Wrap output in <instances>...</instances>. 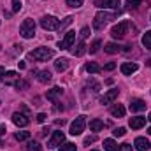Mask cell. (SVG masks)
<instances>
[{
    "label": "cell",
    "mask_w": 151,
    "mask_h": 151,
    "mask_svg": "<svg viewBox=\"0 0 151 151\" xmlns=\"http://www.w3.org/2000/svg\"><path fill=\"white\" fill-rule=\"evenodd\" d=\"M53 55H55V51L49 49V47H37L35 51H32L28 55V58L30 60H37V62H47L49 58H53Z\"/></svg>",
    "instance_id": "cell-1"
},
{
    "label": "cell",
    "mask_w": 151,
    "mask_h": 151,
    "mask_svg": "<svg viewBox=\"0 0 151 151\" xmlns=\"http://www.w3.org/2000/svg\"><path fill=\"white\" fill-rule=\"evenodd\" d=\"M114 19V14L113 12H99L97 16H95V19H93V28L95 30H102L109 21H113Z\"/></svg>",
    "instance_id": "cell-2"
},
{
    "label": "cell",
    "mask_w": 151,
    "mask_h": 151,
    "mask_svg": "<svg viewBox=\"0 0 151 151\" xmlns=\"http://www.w3.org/2000/svg\"><path fill=\"white\" fill-rule=\"evenodd\" d=\"M19 34L23 39H32L35 35V21L34 19H25L19 27Z\"/></svg>",
    "instance_id": "cell-3"
},
{
    "label": "cell",
    "mask_w": 151,
    "mask_h": 151,
    "mask_svg": "<svg viewBox=\"0 0 151 151\" xmlns=\"http://www.w3.org/2000/svg\"><path fill=\"white\" fill-rule=\"evenodd\" d=\"M60 19L58 18H55V16H42L40 18V27L44 28V30H58L60 28Z\"/></svg>",
    "instance_id": "cell-4"
},
{
    "label": "cell",
    "mask_w": 151,
    "mask_h": 151,
    "mask_svg": "<svg viewBox=\"0 0 151 151\" xmlns=\"http://www.w3.org/2000/svg\"><path fill=\"white\" fill-rule=\"evenodd\" d=\"M86 128V116H77L70 123V135H81Z\"/></svg>",
    "instance_id": "cell-5"
},
{
    "label": "cell",
    "mask_w": 151,
    "mask_h": 151,
    "mask_svg": "<svg viewBox=\"0 0 151 151\" xmlns=\"http://www.w3.org/2000/svg\"><path fill=\"white\" fill-rule=\"evenodd\" d=\"M63 141H65V135H63V132H62V130H56V132H53L51 139L47 141V148L55 150V148L62 146V144H63Z\"/></svg>",
    "instance_id": "cell-6"
},
{
    "label": "cell",
    "mask_w": 151,
    "mask_h": 151,
    "mask_svg": "<svg viewBox=\"0 0 151 151\" xmlns=\"http://www.w3.org/2000/svg\"><path fill=\"white\" fill-rule=\"evenodd\" d=\"M74 42H76V32H67L65 34V37H63V40L62 42H58V47L60 49H70L72 46H74Z\"/></svg>",
    "instance_id": "cell-7"
},
{
    "label": "cell",
    "mask_w": 151,
    "mask_h": 151,
    "mask_svg": "<svg viewBox=\"0 0 151 151\" xmlns=\"http://www.w3.org/2000/svg\"><path fill=\"white\" fill-rule=\"evenodd\" d=\"M127 28H128V21H121V23H118L116 27H113L111 35H113L114 39H121L127 34Z\"/></svg>",
    "instance_id": "cell-8"
},
{
    "label": "cell",
    "mask_w": 151,
    "mask_h": 151,
    "mask_svg": "<svg viewBox=\"0 0 151 151\" xmlns=\"http://www.w3.org/2000/svg\"><path fill=\"white\" fill-rule=\"evenodd\" d=\"M95 7L99 9H119V0H97Z\"/></svg>",
    "instance_id": "cell-9"
},
{
    "label": "cell",
    "mask_w": 151,
    "mask_h": 151,
    "mask_svg": "<svg viewBox=\"0 0 151 151\" xmlns=\"http://www.w3.org/2000/svg\"><path fill=\"white\" fill-rule=\"evenodd\" d=\"M118 93H119V90H116V88L109 90V91H106V93H104V97L100 99V104H102V106H107V104L114 102V100L118 99Z\"/></svg>",
    "instance_id": "cell-10"
},
{
    "label": "cell",
    "mask_w": 151,
    "mask_h": 151,
    "mask_svg": "<svg viewBox=\"0 0 151 151\" xmlns=\"http://www.w3.org/2000/svg\"><path fill=\"white\" fill-rule=\"evenodd\" d=\"M12 123H14L16 127H27V125L30 123V118L23 113H14L12 114Z\"/></svg>",
    "instance_id": "cell-11"
},
{
    "label": "cell",
    "mask_w": 151,
    "mask_h": 151,
    "mask_svg": "<svg viewBox=\"0 0 151 151\" xmlns=\"http://www.w3.org/2000/svg\"><path fill=\"white\" fill-rule=\"evenodd\" d=\"M62 93H63V90L60 88V86H55V88H51V90H47V93H46V97H47V100L49 102H58L60 100V97H62Z\"/></svg>",
    "instance_id": "cell-12"
},
{
    "label": "cell",
    "mask_w": 151,
    "mask_h": 151,
    "mask_svg": "<svg viewBox=\"0 0 151 151\" xmlns=\"http://www.w3.org/2000/svg\"><path fill=\"white\" fill-rule=\"evenodd\" d=\"M121 74L125 76H132L134 72H137V69H139V65L137 63H132V62H125V63H121Z\"/></svg>",
    "instance_id": "cell-13"
},
{
    "label": "cell",
    "mask_w": 151,
    "mask_h": 151,
    "mask_svg": "<svg viewBox=\"0 0 151 151\" xmlns=\"http://www.w3.org/2000/svg\"><path fill=\"white\" fill-rule=\"evenodd\" d=\"M134 146H135V150H137V151H148L151 148L150 141H148L146 137H137V139H135V142H134Z\"/></svg>",
    "instance_id": "cell-14"
},
{
    "label": "cell",
    "mask_w": 151,
    "mask_h": 151,
    "mask_svg": "<svg viewBox=\"0 0 151 151\" xmlns=\"http://www.w3.org/2000/svg\"><path fill=\"white\" fill-rule=\"evenodd\" d=\"M144 109H146V102H144V100L134 99V100L130 102V111H132V113H141V111H144Z\"/></svg>",
    "instance_id": "cell-15"
},
{
    "label": "cell",
    "mask_w": 151,
    "mask_h": 151,
    "mask_svg": "<svg viewBox=\"0 0 151 151\" xmlns=\"http://www.w3.org/2000/svg\"><path fill=\"white\" fill-rule=\"evenodd\" d=\"M128 125H130V128H134V130H139V128H142V127L146 125V118H142V116H135V118H130Z\"/></svg>",
    "instance_id": "cell-16"
},
{
    "label": "cell",
    "mask_w": 151,
    "mask_h": 151,
    "mask_svg": "<svg viewBox=\"0 0 151 151\" xmlns=\"http://www.w3.org/2000/svg\"><path fill=\"white\" fill-rule=\"evenodd\" d=\"M32 74L37 76L39 83H49L51 81V72L49 70H34Z\"/></svg>",
    "instance_id": "cell-17"
},
{
    "label": "cell",
    "mask_w": 151,
    "mask_h": 151,
    "mask_svg": "<svg viewBox=\"0 0 151 151\" xmlns=\"http://www.w3.org/2000/svg\"><path fill=\"white\" fill-rule=\"evenodd\" d=\"M127 113V109H125V106H121V104H116L111 107V114H113L114 118H123Z\"/></svg>",
    "instance_id": "cell-18"
},
{
    "label": "cell",
    "mask_w": 151,
    "mask_h": 151,
    "mask_svg": "<svg viewBox=\"0 0 151 151\" xmlns=\"http://www.w3.org/2000/svg\"><path fill=\"white\" fill-rule=\"evenodd\" d=\"M84 69H86L88 74H99V72H102V67L99 63H95V62H88Z\"/></svg>",
    "instance_id": "cell-19"
},
{
    "label": "cell",
    "mask_w": 151,
    "mask_h": 151,
    "mask_svg": "<svg viewBox=\"0 0 151 151\" xmlns=\"http://www.w3.org/2000/svg\"><path fill=\"white\" fill-rule=\"evenodd\" d=\"M72 47H74V49H72V55H74V56H83V55L86 53V46H84L83 40H79V42H77L76 46H72Z\"/></svg>",
    "instance_id": "cell-20"
},
{
    "label": "cell",
    "mask_w": 151,
    "mask_h": 151,
    "mask_svg": "<svg viewBox=\"0 0 151 151\" xmlns=\"http://www.w3.org/2000/svg\"><path fill=\"white\" fill-rule=\"evenodd\" d=\"M67 67H69V60H67V58H58V60L55 62V69H56L58 72L67 70Z\"/></svg>",
    "instance_id": "cell-21"
},
{
    "label": "cell",
    "mask_w": 151,
    "mask_h": 151,
    "mask_svg": "<svg viewBox=\"0 0 151 151\" xmlns=\"http://www.w3.org/2000/svg\"><path fill=\"white\" fill-rule=\"evenodd\" d=\"M102 128H104V121H102V119H97V118H95V119L90 121V130H91V132H100Z\"/></svg>",
    "instance_id": "cell-22"
},
{
    "label": "cell",
    "mask_w": 151,
    "mask_h": 151,
    "mask_svg": "<svg viewBox=\"0 0 151 151\" xmlns=\"http://www.w3.org/2000/svg\"><path fill=\"white\" fill-rule=\"evenodd\" d=\"M18 79H19V76H18V72H12V70L5 72V76H4V81H5L7 84H14V83H16Z\"/></svg>",
    "instance_id": "cell-23"
},
{
    "label": "cell",
    "mask_w": 151,
    "mask_h": 151,
    "mask_svg": "<svg viewBox=\"0 0 151 151\" xmlns=\"http://www.w3.org/2000/svg\"><path fill=\"white\" fill-rule=\"evenodd\" d=\"M14 137H16V141L23 142V141H28V139H30V132H27V130H19V132L14 134Z\"/></svg>",
    "instance_id": "cell-24"
},
{
    "label": "cell",
    "mask_w": 151,
    "mask_h": 151,
    "mask_svg": "<svg viewBox=\"0 0 151 151\" xmlns=\"http://www.w3.org/2000/svg\"><path fill=\"white\" fill-rule=\"evenodd\" d=\"M104 51H106V53H109V55H114V53H118V51H119V46H118V44H114V42H107V44H106V47H104Z\"/></svg>",
    "instance_id": "cell-25"
},
{
    "label": "cell",
    "mask_w": 151,
    "mask_h": 151,
    "mask_svg": "<svg viewBox=\"0 0 151 151\" xmlns=\"http://www.w3.org/2000/svg\"><path fill=\"white\" fill-rule=\"evenodd\" d=\"M104 150L106 151H118V146H116V142H114L113 139H106L104 141Z\"/></svg>",
    "instance_id": "cell-26"
},
{
    "label": "cell",
    "mask_w": 151,
    "mask_h": 151,
    "mask_svg": "<svg viewBox=\"0 0 151 151\" xmlns=\"http://www.w3.org/2000/svg\"><path fill=\"white\" fill-rule=\"evenodd\" d=\"M27 151H42V146L39 144L37 141H28V144H27Z\"/></svg>",
    "instance_id": "cell-27"
},
{
    "label": "cell",
    "mask_w": 151,
    "mask_h": 151,
    "mask_svg": "<svg viewBox=\"0 0 151 151\" xmlns=\"http://www.w3.org/2000/svg\"><path fill=\"white\" fill-rule=\"evenodd\" d=\"M142 46L146 49H151V30H148L144 35H142Z\"/></svg>",
    "instance_id": "cell-28"
},
{
    "label": "cell",
    "mask_w": 151,
    "mask_h": 151,
    "mask_svg": "<svg viewBox=\"0 0 151 151\" xmlns=\"http://www.w3.org/2000/svg\"><path fill=\"white\" fill-rule=\"evenodd\" d=\"M100 46H102V40H99V39H97V40H93V44L90 46V53H91V55H95V53L100 49Z\"/></svg>",
    "instance_id": "cell-29"
},
{
    "label": "cell",
    "mask_w": 151,
    "mask_h": 151,
    "mask_svg": "<svg viewBox=\"0 0 151 151\" xmlns=\"http://www.w3.org/2000/svg\"><path fill=\"white\" fill-rule=\"evenodd\" d=\"M58 151H76V144H72V142H63L58 148Z\"/></svg>",
    "instance_id": "cell-30"
},
{
    "label": "cell",
    "mask_w": 151,
    "mask_h": 151,
    "mask_svg": "<svg viewBox=\"0 0 151 151\" xmlns=\"http://www.w3.org/2000/svg\"><path fill=\"white\" fill-rule=\"evenodd\" d=\"M14 86H16L18 90H27V88H28V83H27L25 79H18V81L14 83Z\"/></svg>",
    "instance_id": "cell-31"
},
{
    "label": "cell",
    "mask_w": 151,
    "mask_h": 151,
    "mask_svg": "<svg viewBox=\"0 0 151 151\" xmlns=\"http://www.w3.org/2000/svg\"><path fill=\"white\" fill-rule=\"evenodd\" d=\"M83 2H84V0H67V5L72 7V9H77V7L83 5Z\"/></svg>",
    "instance_id": "cell-32"
},
{
    "label": "cell",
    "mask_w": 151,
    "mask_h": 151,
    "mask_svg": "<svg viewBox=\"0 0 151 151\" xmlns=\"http://www.w3.org/2000/svg\"><path fill=\"white\" fill-rule=\"evenodd\" d=\"M141 5V0H127V7L128 9H137Z\"/></svg>",
    "instance_id": "cell-33"
},
{
    "label": "cell",
    "mask_w": 151,
    "mask_h": 151,
    "mask_svg": "<svg viewBox=\"0 0 151 151\" xmlns=\"http://www.w3.org/2000/svg\"><path fill=\"white\" fill-rule=\"evenodd\" d=\"M125 134H127V130H125L123 127H119V128H114V130H113V135H114V137H123Z\"/></svg>",
    "instance_id": "cell-34"
},
{
    "label": "cell",
    "mask_w": 151,
    "mask_h": 151,
    "mask_svg": "<svg viewBox=\"0 0 151 151\" xmlns=\"http://www.w3.org/2000/svg\"><path fill=\"white\" fill-rule=\"evenodd\" d=\"M21 7H23L21 0H12V12H18V11H21Z\"/></svg>",
    "instance_id": "cell-35"
},
{
    "label": "cell",
    "mask_w": 151,
    "mask_h": 151,
    "mask_svg": "<svg viewBox=\"0 0 151 151\" xmlns=\"http://www.w3.org/2000/svg\"><path fill=\"white\" fill-rule=\"evenodd\" d=\"M90 35V28L88 27H84V28H81V32H79V37H81V40H84V39Z\"/></svg>",
    "instance_id": "cell-36"
},
{
    "label": "cell",
    "mask_w": 151,
    "mask_h": 151,
    "mask_svg": "<svg viewBox=\"0 0 151 151\" xmlns=\"http://www.w3.org/2000/svg\"><path fill=\"white\" fill-rule=\"evenodd\" d=\"M118 151H132V146L130 144H121V146H118Z\"/></svg>",
    "instance_id": "cell-37"
},
{
    "label": "cell",
    "mask_w": 151,
    "mask_h": 151,
    "mask_svg": "<svg viewBox=\"0 0 151 151\" xmlns=\"http://www.w3.org/2000/svg\"><path fill=\"white\" fill-rule=\"evenodd\" d=\"M114 69H116V63H114V62H109V63L104 67V70H107V72H109V70H114Z\"/></svg>",
    "instance_id": "cell-38"
},
{
    "label": "cell",
    "mask_w": 151,
    "mask_h": 151,
    "mask_svg": "<svg viewBox=\"0 0 151 151\" xmlns=\"http://www.w3.org/2000/svg\"><path fill=\"white\" fill-rule=\"evenodd\" d=\"M95 141H97V137H95V135H91V137H86V139H84V144L88 146V144H91V142H95Z\"/></svg>",
    "instance_id": "cell-39"
},
{
    "label": "cell",
    "mask_w": 151,
    "mask_h": 151,
    "mask_svg": "<svg viewBox=\"0 0 151 151\" xmlns=\"http://www.w3.org/2000/svg\"><path fill=\"white\" fill-rule=\"evenodd\" d=\"M37 121H39V123H44V121H46V114H44V113H39L37 114Z\"/></svg>",
    "instance_id": "cell-40"
},
{
    "label": "cell",
    "mask_w": 151,
    "mask_h": 151,
    "mask_svg": "<svg viewBox=\"0 0 151 151\" xmlns=\"http://www.w3.org/2000/svg\"><path fill=\"white\" fill-rule=\"evenodd\" d=\"M5 132H7V128H5V125H0V137H2V135H4Z\"/></svg>",
    "instance_id": "cell-41"
},
{
    "label": "cell",
    "mask_w": 151,
    "mask_h": 151,
    "mask_svg": "<svg viewBox=\"0 0 151 151\" xmlns=\"http://www.w3.org/2000/svg\"><path fill=\"white\" fill-rule=\"evenodd\" d=\"M4 76H5V69H4V67H0V79H2Z\"/></svg>",
    "instance_id": "cell-42"
},
{
    "label": "cell",
    "mask_w": 151,
    "mask_h": 151,
    "mask_svg": "<svg viewBox=\"0 0 151 151\" xmlns=\"http://www.w3.org/2000/svg\"><path fill=\"white\" fill-rule=\"evenodd\" d=\"M18 65H19V69H21V70H23V69L27 67V65H25V62H18Z\"/></svg>",
    "instance_id": "cell-43"
},
{
    "label": "cell",
    "mask_w": 151,
    "mask_h": 151,
    "mask_svg": "<svg viewBox=\"0 0 151 151\" xmlns=\"http://www.w3.org/2000/svg\"><path fill=\"white\" fill-rule=\"evenodd\" d=\"M146 63H148V65H150V67H151V58H150V60H148V62H146Z\"/></svg>",
    "instance_id": "cell-44"
},
{
    "label": "cell",
    "mask_w": 151,
    "mask_h": 151,
    "mask_svg": "<svg viewBox=\"0 0 151 151\" xmlns=\"http://www.w3.org/2000/svg\"><path fill=\"white\" fill-rule=\"evenodd\" d=\"M148 119H150V121H151V113H150V116H148Z\"/></svg>",
    "instance_id": "cell-45"
},
{
    "label": "cell",
    "mask_w": 151,
    "mask_h": 151,
    "mask_svg": "<svg viewBox=\"0 0 151 151\" xmlns=\"http://www.w3.org/2000/svg\"><path fill=\"white\" fill-rule=\"evenodd\" d=\"M148 134H150V135H151V128H150V130H148Z\"/></svg>",
    "instance_id": "cell-46"
},
{
    "label": "cell",
    "mask_w": 151,
    "mask_h": 151,
    "mask_svg": "<svg viewBox=\"0 0 151 151\" xmlns=\"http://www.w3.org/2000/svg\"><path fill=\"white\" fill-rule=\"evenodd\" d=\"M93 151H97V150H93Z\"/></svg>",
    "instance_id": "cell-47"
}]
</instances>
